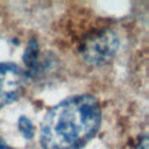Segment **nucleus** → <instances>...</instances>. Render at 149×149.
Here are the masks:
<instances>
[{"instance_id": "2", "label": "nucleus", "mask_w": 149, "mask_h": 149, "mask_svg": "<svg viewBox=\"0 0 149 149\" xmlns=\"http://www.w3.org/2000/svg\"><path fill=\"white\" fill-rule=\"evenodd\" d=\"M119 44V36L113 30L101 29L84 38L80 52L86 63L93 66H101L113 59L118 52Z\"/></svg>"}, {"instance_id": "4", "label": "nucleus", "mask_w": 149, "mask_h": 149, "mask_svg": "<svg viewBox=\"0 0 149 149\" xmlns=\"http://www.w3.org/2000/svg\"><path fill=\"white\" fill-rule=\"evenodd\" d=\"M23 63L27 66L28 74L33 78L43 76V73L49 71L55 64L50 56H45L41 52L40 45L34 38L27 44L23 54Z\"/></svg>"}, {"instance_id": "5", "label": "nucleus", "mask_w": 149, "mask_h": 149, "mask_svg": "<svg viewBox=\"0 0 149 149\" xmlns=\"http://www.w3.org/2000/svg\"><path fill=\"white\" fill-rule=\"evenodd\" d=\"M17 129L21 133V135L26 139V140H30L34 137L35 134V128L33 122L30 121V119H28L27 116L22 115L17 120Z\"/></svg>"}, {"instance_id": "1", "label": "nucleus", "mask_w": 149, "mask_h": 149, "mask_svg": "<svg viewBox=\"0 0 149 149\" xmlns=\"http://www.w3.org/2000/svg\"><path fill=\"white\" fill-rule=\"evenodd\" d=\"M101 108L91 94L69 97L50 108L41 125L43 149H81L98 133Z\"/></svg>"}, {"instance_id": "6", "label": "nucleus", "mask_w": 149, "mask_h": 149, "mask_svg": "<svg viewBox=\"0 0 149 149\" xmlns=\"http://www.w3.org/2000/svg\"><path fill=\"white\" fill-rule=\"evenodd\" d=\"M136 149H148V136L147 135H143L140 139V141L136 146Z\"/></svg>"}, {"instance_id": "3", "label": "nucleus", "mask_w": 149, "mask_h": 149, "mask_svg": "<svg viewBox=\"0 0 149 149\" xmlns=\"http://www.w3.org/2000/svg\"><path fill=\"white\" fill-rule=\"evenodd\" d=\"M24 76L14 63L0 62V107L15 101L22 92Z\"/></svg>"}, {"instance_id": "7", "label": "nucleus", "mask_w": 149, "mask_h": 149, "mask_svg": "<svg viewBox=\"0 0 149 149\" xmlns=\"http://www.w3.org/2000/svg\"><path fill=\"white\" fill-rule=\"evenodd\" d=\"M0 149H14V148L10 147V146H8V144L5 142V140H2V139L0 137Z\"/></svg>"}]
</instances>
